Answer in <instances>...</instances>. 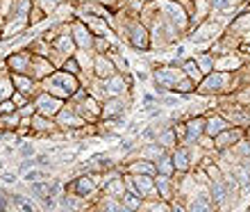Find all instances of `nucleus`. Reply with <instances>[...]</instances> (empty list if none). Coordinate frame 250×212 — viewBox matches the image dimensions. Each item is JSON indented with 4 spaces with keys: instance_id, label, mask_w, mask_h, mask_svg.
Segmentation results:
<instances>
[{
    "instance_id": "nucleus-1",
    "label": "nucleus",
    "mask_w": 250,
    "mask_h": 212,
    "mask_svg": "<svg viewBox=\"0 0 250 212\" xmlns=\"http://www.w3.org/2000/svg\"><path fill=\"white\" fill-rule=\"evenodd\" d=\"M80 87H82V82H80L78 75H71V73L57 69L53 75H48V78L41 82V92H48L50 96H55V98L68 103Z\"/></svg>"
},
{
    "instance_id": "nucleus-2",
    "label": "nucleus",
    "mask_w": 250,
    "mask_h": 212,
    "mask_svg": "<svg viewBox=\"0 0 250 212\" xmlns=\"http://www.w3.org/2000/svg\"><path fill=\"white\" fill-rule=\"evenodd\" d=\"M64 192L73 194V196H78V199L96 203L100 196V187H98L96 176H91V173H78V176H73L64 185Z\"/></svg>"
},
{
    "instance_id": "nucleus-3",
    "label": "nucleus",
    "mask_w": 250,
    "mask_h": 212,
    "mask_svg": "<svg viewBox=\"0 0 250 212\" xmlns=\"http://www.w3.org/2000/svg\"><path fill=\"white\" fill-rule=\"evenodd\" d=\"M50 46H53L50 62H53L57 69L64 64V60H68V57H73V55L78 53V46H75V41H73V37H71V23L66 25V30L50 44Z\"/></svg>"
},
{
    "instance_id": "nucleus-4",
    "label": "nucleus",
    "mask_w": 250,
    "mask_h": 212,
    "mask_svg": "<svg viewBox=\"0 0 250 212\" xmlns=\"http://www.w3.org/2000/svg\"><path fill=\"white\" fill-rule=\"evenodd\" d=\"M55 123H57V128L66 135L86 126V121L78 114V110H75L73 103H64V107H62L60 112H57V117H55Z\"/></svg>"
},
{
    "instance_id": "nucleus-5",
    "label": "nucleus",
    "mask_w": 250,
    "mask_h": 212,
    "mask_svg": "<svg viewBox=\"0 0 250 212\" xmlns=\"http://www.w3.org/2000/svg\"><path fill=\"white\" fill-rule=\"evenodd\" d=\"M75 19H80L82 23H84L89 30H91V34L93 37H107V39H112V41H116V37H114V27H112V23L105 19V16H93V14H78Z\"/></svg>"
},
{
    "instance_id": "nucleus-6",
    "label": "nucleus",
    "mask_w": 250,
    "mask_h": 212,
    "mask_svg": "<svg viewBox=\"0 0 250 212\" xmlns=\"http://www.w3.org/2000/svg\"><path fill=\"white\" fill-rule=\"evenodd\" d=\"M32 103H34V107H37V114H43V117H50V119H55L57 112L64 107V100L55 98V96H50L48 92H39L32 98Z\"/></svg>"
},
{
    "instance_id": "nucleus-7",
    "label": "nucleus",
    "mask_w": 250,
    "mask_h": 212,
    "mask_svg": "<svg viewBox=\"0 0 250 212\" xmlns=\"http://www.w3.org/2000/svg\"><path fill=\"white\" fill-rule=\"evenodd\" d=\"M32 57L34 55L27 50V48H21V50H14L5 57V67L9 73H30L32 67Z\"/></svg>"
},
{
    "instance_id": "nucleus-8",
    "label": "nucleus",
    "mask_w": 250,
    "mask_h": 212,
    "mask_svg": "<svg viewBox=\"0 0 250 212\" xmlns=\"http://www.w3.org/2000/svg\"><path fill=\"white\" fill-rule=\"evenodd\" d=\"M9 78H12L14 92L23 94V96H27L30 100L41 92V82H37V80H34L32 75H27V73H9Z\"/></svg>"
},
{
    "instance_id": "nucleus-9",
    "label": "nucleus",
    "mask_w": 250,
    "mask_h": 212,
    "mask_svg": "<svg viewBox=\"0 0 250 212\" xmlns=\"http://www.w3.org/2000/svg\"><path fill=\"white\" fill-rule=\"evenodd\" d=\"M130 105V96H121V98H107L103 100V117L100 121H119L127 112Z\"/></svg>"
},
{
    "instance_id": "nucleus-10",
    "label": "nucleus",
    "mask_w": 250,
    "mask_h": 212,
    "mask_svg": "<svg viewBox=\"0 0 250 212\" xmlns=\"http://www.w3.org/2000/svg\"><path fill=\"white\" fill-rule=\"evenodd\" d=\"M73 105H75L78 114L86 121V123H98L100 117H103V103H100V100H96L93 96H86L84 100L73 103Z\"/></svg>"
},
{
    "instance_id": "nucleus-11",
    "label": "nucleus",
    "mask_w": 250,
    "mask_h": 212,
    "mask_svg": "<svg viewBox=\"0 0 250 212\" xmlns=\"http://www.w3.org/2000/svg\"><path fill=\"white\" fill-rule=\"evenodd\" d=\"M71 37H73V41H75L78 50H93V39H96V37H93L91 30L80 19L71 21Z\"/></svg>"
},
{
    "instance_id": "nucleus-12",
    "label": "nucleus",
    "mask_w": 250,
    "mask_h": 212,
    "mask_svg": "<svg viewBox=\"0 0 250 212\" xmlns=\"http://www.w3.org/2000/svg\"><path fill=\"white\" fill-rule=\"evenodd\" d=\"M105 92L107 98H121V96H130L132 92V80L123 73H116L109 80H105Z\"/></svg>"
},
{
    "instance_id": "nucleus-13",
    "label": "nucleus",
    "mask_w": 250,
    "mask_h": 212,
    "mask_svg": "<svg viewBox=\"0 0 250 212\" xmlns=\"http://www.w3.org/2000/svg\"><path fill=\"white\" fill-rule=\"evenodd\" d=\"M114 166H119V165H116L109 155H93V158H89L86 162H82V165H80V173L100 176V173L109 171V169H114Z\"/></svg>"
},
{
    "instance_id": "nucleus-14",
    "label": "nucleus",
    "mask_w": 250,
    "mask_h": 212,
    "mask_svg": "<svg viewBox=\"0 0 250 212\" xmlns=\"http://www.w3.org/2000/svg\"><path fill=\"white\" fill-rule=\"evenodd\" d=\"M60 128L55 123V119L50 117H43V114H34L32 119H30V133L32 137H53Z\"/></svg>"
},
{
    "instance_id": "nucleus-15",
    "label": "nucleus",
    "mask_w": 250,
    "mask_h": 212,
    "mask_svg": "<svg viewBox=\"0 0 250 212\" xmlns=\"http://www.w3.org/2000/svg\"><path fill=\"white\" fill-rule=\"evenodd\" d=\"M55 71H57V67L50 62V57H39V55H34L32 67H30V73H27V75H32L37 82H43V80H46L48 75H53Z\"/></svg>"
},
{
    "instance_id": "nucleus-16",
    "label": "nucleus",
    "mask_w": 250,
    "mask_h": 212,
    "mask_svg": "<svg viewBox=\"0 0 250 212\" xmlns=\"http://www.w3.org/2000/svg\"><path fill=\"white\" fill-rule=\"evenodd\" d=\"M123 171L130 173V176H157L155 162L144 160V158H130L127 165H123Z\"/></svg>"
},
{
    "instance_id": "nucleus-17",
    "label": "nucleus",
    "mask_w": 250,
    "mask_h": 212,
    "mask_svg": "<svg viewBox=\"0 0 250 212\" xmlns=\"http://www.w3.org/2000/svg\"><path fill=\"white\" fill-rule=\"evenodd\" d=\"M116 67H114V62L109 55H96V60H93V78L98 80H109L112 75H116Z\"/></svg>"
},
{
    "instance_id": "nucleus-18",
    "label": "nucleus",
    "mask_w": 250,
    "mask_h": 212,
    "mask_svg": "<svg viewBox=\"0 0 250 212\" xmlns=\"http://www.w3.org/2000/svg\"><path fill=\"white\" fill-rule=\"evenodd\" d=\"M171 155H173V166H175V173L189 171L191 165H193V158H191V148H189L187 144H180L178 148H173Z\"/></svg>"
},
{
    "instance_id": "nucleus-19",
    "label": "nucleus",
    "mask_w": 250,
    "mask_h": 212,
    "mask_svg": "<svg viewBox=\"0 0 250 212\" xmlns=\"http://www.w3.org/2000/svg\"><path fill=\"white\" fill-rule=\"evenodd\" d=\"M155 187H157L159 201L171 203L173 194H175V187H173V176H155Z\"/></svg>"
},
{
    "instance_id": "nucleus-20",
    "label": "nucleus",
    "mask_w": 250,
    "mask_h": 212,
    "mask_svg": "<svg viewBox=\"0 0 250 212\" xmlns=\"http://www.w3.org/2000/svg\"><path fill=\"white\" fill-rule=\"evenodd\" d=\"M125 176V173H123ZM123 176H119V178H114V180H109L107 185H103V189H100V194L103 196H109V199H116V201H121L127 194V189H125V180H123Z\"/></svg>"
},
{
    "instance_id": "nucleus-21",
    "label": "nucleus",
    "mask_w": 250,
    "mask_h": 212,
    "mask_svg": "<svg viewBox=\"0 0 250 212\" xmlns=\"http://www.w3.org/2000/svg\"><path fill=\"white\" fill-rule=\"evenodd\" d=\"M185 126H187V137H185V141L182 144H193V141H198L200 137H203V133H205V119H189V121H185Z\"/></svg>"
},
{
    "instance_id": "nucleus-22",
    "label": "nucleus",
    "mask_w": 250,
    "mask_h": 212,
    "mask_svg": "<svg viewBox=\"0 0 250 212\" xmlns=\"http://www.w3.org/2000/svg\"><path fill=\"white\" fill-rule=\"evenodd\" d=\"M50 19H53L57 25H66V23H71V21L75 19V5L66 0V2H62V5L50 14Z\"/></svg>"
},
{
    "instance_id": "nucleus-23",
    "label": "nucleus",
    "mask_w": 250,
    "mask_h": 212,
    "mask_svg": "<svg viewBox=\"0 0 250 212\" xmlns=\"http://www.w3.org/2000/svg\"><path fill=\"white\" fill-rule=\"evenodd\" d=\"M211 208H214V201H211L209 194H196L193 199L189 201V206H187V212H211Z\"/></svg>"
},
{
    "instance_id": "nucleus-24",
    "label": "nucleus",
    "mask_w": 250,
    "mask_h": 212,
    "mask_svg": "<svg viewBox=\"0 0 250 212\" xmlns=\"http://www.w3.org/2000/svg\"><path fill=\"white\" fill-rule=\"evenodd\" d=\"M23 123V117L19 112H9V114H0V135L5 133H16Z\"/></svg>"
},
{
    "instance_id": "nucleus-25",
    "label": "nucleus",
    "mask_w": 250,
    "mask_h": 212,
    "mask_svg": "<svg viewBox=\"0 0 250 212\" xmlns=\"http://www.w3.org/2000/svg\"><path fill=\"white\" fill-rule=\"evenodd\" d=\"M239 137H241L239 130H225V133H221L218 137H214V148H216V151H225V148H230V146L237 144Z\"/></svg>"
},
{
    "instance_id": "nucleus-26",
    "label": "nucleus",
    "mask_w": 250,
    "mask_h": 212,
    "mask_svg": "<svg viewBox=\"0 0 250 212\" xmlns=\"http://www.w3.org/2000/svg\"><path fill=\"white\" fill-rule=\"evenodd\" d=\"M228 130V121L221 119V117H209V119H205V135H209V137H218L221 133Z\"/></svg>"
},
{
    "instance_id": "nucleus-27",
    "label": "nucleus",
    "mask_w": 250,
    "mask_h": 212,
    "mask_svg": "<svg viewBox=\"0 0 250 212\" xmlns=\"http://www.w3.org/2000/svg\"><path fill=\"white\" fill-rule=\"evenodd\" d=\"M164 153H168L164 146H159L157 141H150V144H144V146H141V151H139V158L155 162V160H159L162 155H164Z\"/></svg>"
},
{
    "instance_id": "nucleus-28",
    "label": "nucleus",
    "mask_w": 250,
    "mask_h": 212,
    "mask_svg": "<svg viewBox=\"0 0 250 212\" xmlns=\"http://www.w3.org/2000/svg\"><path fill=\"white\" fill-rule=\"evenodd\" d=\"M178 135H175V130H173V126H168V128H164L162 133H159V137H157V144L159 146H164L166 151H173V148H178Z\"/></svg>"
},
{
    "instance_id": "nucleus-29",
    "label": "nucleus",
    "mask_w": 250,
    "mask_h": 212,
    "mask_svg": "<svg viewBox=\"0 0 250 212\" xmlns=\"http://www.w3.org/2000/svg\"><path fill=\"white\" fill-rule=\"evenodd\" d=\"M93 212H121V201L109 199V196H103V194H100L98 201L93 203Z\"/></svg>"
},
{
    "instance_id": "nucleus-30",
    "label": "nucleus",
    "mask_w": 250,
    "mask_h": 212,
    "mask_svg": "<svg viewBox=\"0 0 250 212\" xmlns=\"http://www.w3.org/2000/svg\"><path fill=\"white\" fill-rule=\"evenodd\" d=\"M155 169H157V176H173V173H175V166H173L171 153H164L159 160H155Z\"/></svg>"
},
{
    "instance_id": "nucleus-31",
    "label": "nucleus",
    "mask_w": 250,
    "mask_h": 212,
    "mask_svg": "<svg viewBox=\"0 0 250 212\" xmlns=\"http://www.w3.org/2000/svg\"><path fill=\"white\" fill-rule=\"evenodd\" d=\"M114 46H116V41L107 39V37H96L93 39V53L96 55H109L114 50Z\"/></svg>"
},
{
    "instance_id": "nucleus-32",
    "label": "nucleus",
    "mask_w": 250,
    "mask_h": 212,
    "mask_svg": "<svg viewBox=\"0 0 250 212\" xmlns=\"http://www.w3.org/2000/svg\"><path fill=\"white\" fill-rule=\"evenodd\" d=\"M182 67V71H185V75L189 80H193V82H198V80L203 78V71H200V67H198L196 60H187L185 64H180Z\"/></svg>"
},
{
    "instance_id": "nucleus-33",
    "label": "nucleus",
    "mask_w": 250,
    "mask_h": 212,
    "mask_svg": "<svg viewBox=\"0 0 250 212\" xmlns=\"http://www.w3.org/2000/svg\"><path fill=\"white\" fill-rule=\"evenodd\" d=\"M139 212H171V203L166 201H144V206Z\"/></svg>"
},
{
    "instance_id": "nucleus-34",
    "label": "nucleus",
    "mask_w": 250,
    "mask_h": 212,
    "mask_svg": "<svg viewBox=\"0 0 250 212\" xmlns=\"http://www.w3.org/2000/svg\"><path fill=\"white\" fill-rule=\"evenodd\" d=\"M121 203H123L125 208H127V210H132V212H139L141 210V206H144V199H141V196H139V194H132V192H127L123 196V199H121Z\"/></svg>"
},
{
    "instance_id": "nucleus-35",
    "label": "nucleus",
    "mask_w": 250,
    "mask_h": 212,
    "mask_svg": "<svg viewBox=\"0 0 250 212\" xmlns=\"http://www.w3.org/2000/svg\"><path fill=\"white\" fill-rule=\"evenodd\" d=\"M62 2H66V0H34V5L39 7V9H43L48 16H50V14H53L55 9L62 5Z\"/></svg>"
},
{
    "instance_id": "nucleus-36",
    "label": "nucleus",
    "mask_w": 250,
    "mask_h": 212,
    "mask_svg": "<svg viewBox=\"0 0 250 212\" xmlns=\"http://www.w3.org/2000/svg\"><path fill=\"white\" fill-rule=\"evenodd\" d=\"M62 71H66V73H71V75H82V69H80V64H78V60L75 57H68V60H64V64H62Z\"/></svg>"
},
{
    "instance_id": "nucleus-37",
    "label": "nucleus",
    "mask_w": 250,
    "mask_h": 212,
    "mask_svg": "<svg viewBox=\"0 0 250 212\" xmlns=\"http://www.w3.org/2000/svg\"><path fill=\"white\" fill-rule=\"evenodd\" d=\"M16 9V0H0V19H9Z\"/></svg>"
},
{
    "instance_id": "nucleus-38",
    "label": "nucleus",
    "mask_w": 250,
    "mask_h": 212,
    "mask_svg": "<svg viewBox=\"0 0 250 212\" xmlns=\"http://www.w3.org/2000/svg\"><path fill=\"white\" fill-rule=\"evenodd\" d=\"M191 89H193V80L182 78L178 85H175V89H173V92H175V94H189Z\"/></svg>"
},
{
    "instance_id": "nucleus-39",
    "label": "nucleus",
    "mask_w": 250,
    "mask_h": 212,
    "mask_svg": "<svg viewBox=\"0 0 250 212\" xmlns=\"http://www.w3.org/2000/svg\"><path fill=\"white\" fill-rule=\"evenodd\" d=\"M196 62H198V67H200V71H203V73H209L211 71V64H214L209 55H198Z\"/></svg>"
},
{
    "instance_id": "nucleus-40",
    "label": "nucleus",
    "mask_w": 250,
    "mask_h": 212,
    "mask_svg": "<svg viewBox=\"0 0 250 212\" xmlns=\"http://www.w3.org/2000/svg\"><path fill=\"white\" fill-rule=\"evenodd\" d=\"M12 103H14V105H16V110H21V107H25L27 103H32V100L27 98V96H23V94L14 92V96H12Z\"/></svg>"
},
{
    "instance_id": "nucleus-41",
    "label": "nucleus",
    "mask_w": 250,
    "mask_h": 212,
    "mask_svg": "<svg viewBox=\"0 0 250 212\" xmlns=\"http://www.w3.org/2000/svg\"><path fill=\"white\" fill-rule=\"evenodd\" d=\"M19 151H21V155L23 158H34V146H32V141H23V144L19 146Z\"/></svg>"
},
{
    "instance_id": "nucleus-42",
    "label": "nucleus",
    "mask_w": 250,
    "mask_h": 212,
    "mask_svg": "<svg viewBox=\"0 0 250 212\" xmlns=\"http://www.w3.org/2000/svg\"><path fill=\"white\" fill-rule=\"evenodd\" d=\"M152 105H157V98L152 94H144V107L146 110H152Z\"/></svg>"
},
{
    "instance_id": "nucleus-43",
    "label": "nucleus",
    "mask_w": 250,
    "mask_h": 212,
    "mask_svg": "<svg viewBox=\"0 0 250 212\" xmlns=\"http://www.w3.org/2000/svg\"><path fill=\"white\" fill-rule=\"evenodd\" d=\"M89 2L103 5V7H107V9H116V0H89Z\"/></svg>"
},
{
    "instance_id": "nucleus-44",
    "label": "nucleus",
    "mask_w": 250,
    "mask_h": 212,
    "mask_svg": "<svg viewBox=\"0 0 250 212\" xmlns=\"http://www.w3.org/2000/svg\"><path fill=\"white\" fill-rule=\"evenodd\" d=\"M171 212H187V208H182L180 203H173L171 201Z\"/></svg>"
},
{
    "instance_id": "nucleus-45",
    "label": "nucleus",
    "mask_w": 250,
    "mask_h": 212,
    "mask_svg": "<svg viewBox=\"0 0 250 212\" xmlns=\"http://www.w3.org/2000/svg\"><path fill=\"white\" fill-rule=\"evenodd\" d=\"M241 166H244L246 171L250 173V155H246V158H244V165H241Z\"/></svg>"
},
{
    "instance_id": "nucleus-46",
    "label": "nucleus",
    "mask_w": 250,
    "mask_h": 212,
    "mask_svg": "<svg viewBox=\"0 0 250 212\" xmlns=\"http://www.w3.org/2000/svg\"><path fill=\"white\" fill-rule=\"evenodd\" d=\"M2 169H5V162H2V160H0V173H2Z\"/></svg>"
},
{
    "instance_id": "nucleus-47",
    "label": "nucleus",
    "mask_w": 250,
    "mask_h": 212,
    "mask_svg": "<svg viewBox=\"0 0 250 212\" xmlns=\"http://www.w3.org/2000/svg\"><path fill=\"white\" fill-rule=\"evenodd\" d=\"M68 2H73V5H78V2H80V0H68Z\"/></svg>"
},
{
    "instance_id": "nucleus-48",
    "label": "nucleus",
    "mask_w": 250,
    "mask_h": 212,
    "mask_svg": "<svg viewBox=\"0 0 250 212\" xmlns=\"http://www.w3.org/2000/svg\"><path fill=\"white\" fill-rule=\"evenodd\" d=\"M141 2H150V0H141Z\"/></svg>"
},
{
    "instance_id": "nucleus-49",
    "label": "nucleus",
    "mask_w": 250,
    "mask_h": 212,
    "mask_svg": "<svg viewBox=\"0 0 250 212\" xmlns=\"http://www.w3.org/2000/svg\"><path fill=\"white\" fill-rule=\"evenodd\" d=\"M0 21H2V19H0Z\"/></svg>"
}]
</instances>
